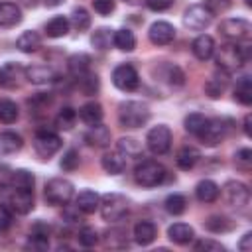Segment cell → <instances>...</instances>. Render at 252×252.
<instances>
[{"label": "cell", "mask_w": 252, "mask_h": 252, "mask_svg": "<svg viewBox=\"0 0 252 252\" xmlns=\"http://www.w3.org/2000/svg\"><path fill=\"white\" fill-rule=\"evenodd\" d=\"M165 175H167L165 167L154 159H144L134 169V177H136L138 185H142V187H156V185L163 183Z\"/></svg>", "instance_id": "3"}, {"label": "cell", "mask_w": 252, "mask_h": 252, "mask_svg": "<svg viewBox=\"0 0 252 252\" xmlns=\"http://www.w3.org/2000/svg\"><path fill=\"white\" fill-rule=\"evenodd\" d=\"M199 159H201V154H199V150L193 148V146H185V148H181V150L177 152V158H175L177 167H179V169H185V171L193 169L195 163H197Z\"/></svg>", "instance_id": "28"}, {"label": "cell", "mask_w": 252, "mask_h": 252, "mask_svg": "<svg viewBox=\"0 0 252 252\" xmlns=\"http://www.w3.org/2000/svg\"><path fill=\"white\" fill-rule=\"evenodd\" d=\"M91 43L96 49H108L110 45H114V30H110V28L94 30V33L91 35Z\"/></svg>", "instance_id": "35"}, {"label": "cell", "mask_w": 252, "mask_h": 252, "mask_svg": "<svg viewBox=\"0 0 252 252\" xmlns=\"http://www.w3.org/2000/svg\"><path fill=\"white\" fill-rule=\"evenodd\" d=\"M39 45H41V37H39L37 32H32V30L24 32V33L16 39V47H18L22 53H33V51H37Z\"/></svg>", "instance_id": "29"}, {"label": "cell", "mask_w": 252, "mask_h": 252, "mask_svg": "<svg viewBox=\"0 0 252 252\" xmlns=\"http://www.w3.org/2000/svg\"><path fill=\"white\" fill-rule=\"evenodd\" d=\"M10 205L18 215H28L33 209V193L26 189H14L10 195Z\"/></svg>", "instance_id": "16"}, {"label": "cell", "mask_w": 252, "mask_h": 252, "mask_svg": "<svg viewBox=\"0 0 252 252\" xmlns=\"http://www.w3.org/2000/svg\"><path fill=\"white\" fill-rule=\"evenodd\" d=\"M146 146L152 154L156 156H163L169 152L171 148V130L165 126V124H158L154 126L148 136H146Z\"/></svg>", "instance_id": "7"}, {"label": "cell", "mask_w": 252, "mask_h": 252, "mask_svg": "<svg viewBox=\"0 0 252 252\" xmlns=\"http://www.w3.org/2000/svg\"><path fill=\"white\" fill-rule=\"evenodd\" d=\"M77 110L75 108H71V106H63L61 110H59V114L55 116V126L59 128V130H71L73 126H75V122H77Z\"/></svg>", "instance_id": "36"}, {"label": "cell", "mask_w": 252, "mask_h": 252, "mask_svg": "<svg viewBox=\"0 0 252 252\" xmlns=\"http://www.w3.org/2000/svg\"><path fill=\"white\" fill-rule=\"evenodd\" d=\"M195 250H213V252H222L224 250V246L220 244V242H215V240H199V242H195Z\"/></svg>", "instance_id": "50"}, {"label": "cell", "mask_w": 252, "mask_h": 252, "mask_svg": "<svg viewBox=\"0 0 252 252\" xmlns=\"http://www.w3.org/2000/svg\"><path fill=\"white\" fill-rule=\"evenodd\" d=\"M18 120V106L10 98H0V122L12 124Z\"/></svg>", "instance_id": "42"}, {"label": "cell", "mask_w": 252, "mask_h": 252, "mask_svg": "<svg viewBox=\"0 0 252 252\" xmlns=\"http://www.w3.org/2000/svg\"><path fill=\"white\" fill-rule=\"evenodd\" d=\"M156 236H158V228H156V224L150 222V220H140V222L134 226V240H136L138 244H142V246L152 244V242L156 240Z\"/></svg>", "instance_id": "20"}, {"label": "cell", "mask_w": 252, "mask_h": 252, "mask_svg": "<svg viewBox=\"0 0 252 252\" xmlns=\"http://www.w3.org/2000/svg\"><path fill=\"white\" fill-rule=\"evenodd\" d=\"M246 2V6H252V0H244Z\"/></svg>", "instance_id": "58"}, {"label": "cell", "mask_w": 252, "mask_h": 252, "mask_svg": "<svg viewBox=\"0 0 252 252\" xmlns=\"http://www.w3.org/2000/svg\"><path fill=\"white\" fill-rule=\"evenodd\" d=\"M185 130L189 132V134H193V136H201L203 132H205V128H207V124H209V118L205 116V114H199V112H191V114H187L185 116Z\"/></svg>", "instance_id": "31"}, {"label": "cell", "mask_w": 252, "mask_h": 252, "mask_svg": "<svg viewBox=\"0 0 252 252\" xmlns=\"http://www.w3.org/2000/svg\"><path fill=\"white\" fill-rule=\"evenodd\" d=\"M77 81H79V89L85 93V94H94L96 91H98V87H100V83H98V77L94 75V73H85V75H81V77H77Z\"/></svg>", "instance_id": "43"}, {"label": "cell", "mask_w": 252, "mask_h": 252, "mask_svg": "<svg viewBox=\"0 0 252 252\" xmlns=\"http://www.w3.org/2000/svg\"><path fill=\"white\" fill-rule=\"evenodd\" d=\"M148 37H150V41L154 45H167L175 37V28L169 22H154L150 26Z\"/></svg>", "instance_id": "13"}, {"label": "cell", "mask_w": 252, "mask_h": 252, "mask_svg": "<svg viewBox=\"0 0 252 252\" xmlns=\"http://www.w3.org/2000/svg\"><path fill=\"white\" fill-rule=\"evenodd\" d=\"M67 67H69V73L73 77H81L85 73H89V67H91V57L87 53H75L67 59Z\"/></svg>", "instance_id": "30"}, {"label": "cell", "mask_w": 252, "mask_h": 252, "mask_svg": "<svg viewBox=\"0 0 252 252\" xmlns=\"http://www.w3.org/2000/svg\"><path fill=\"white\" fill-rule=\"evenodd\" d=\"M167 236L175 244H189L193 240V236H195V230L185 222H173L167 228Z\"/></svg>", "instance_id": "24"}, {"label": "cell", "mask_w": 252, "mask_h": 252, "mask_svg": "<svg viewBox=\"0 0 252 252\" xmlns=\"http://www.w3.org/2000/svg\"><path fill=\"white\" fill-rule=\"evenodd\" d=\"M230 4H232V0H205V8L215 16V14H222V12H226L228 8H230Z\"/></svg>", "instance_id": "48"}, {"label": "cell", "mask_w": 252, "mask_h": 252, "mask_svg": "<svg viewBox=\"0 0 252 252\" xmlns=\"http://www.w3.org/2000/svg\"><path fill=\"white\" fill-rule=\"evenodd\" d=\"M222 197L228 205L236 209H244L250 201V189L242 181H226L222 187Z\"/></svg>", "instance_id": "11"}, {"label": "cell", "mask_w": 252, "mask_h": 252, "mask_svg": "<svg viewBox=\"0 0 252 252\" xmlns=\"http://www.w3.org/2000/svg\"><path fill=\"white\" fill-rule=\"evenodd\" d=\"M24 75L33 85H47V83H51L55 79L53 69L47 67V65H30V67L24 69Z\"/></svg>", "instance_id": "15"}, {"label": "cell", "mask_w": 252, "mask_h": 252, "mask_svg": "<svg viewBox=\"0 0 252 252\" xmlns=\"http://www.w3.org/2000/svg\"><path fill=\"white\" fill-rule=\"evenodd\" d=\"M112 83H114L116 89L130 93V91H136L138 89L140 77H138V71L130 63H122V65H118L112 71Z\"/></svg>", "instance_id": "8"}, {"label": "cell", "mask_w": 252, "mask_h": 252, "mask_svg": "<svg viewBox=\"0 0 252 252\" xmlns=\"http://www.w3.org/2000/svg\"><path fill=\"white\" fill-rule=\"evenodd\" d=\"M219 32L222 37H226L228 41H244L250 37V32H252V26L248 20L244 18H228V20H222L220 26H219Z\"/></svg>", "instance_id": "6"}, {"label": "cell", "mask_w": 252, "mask_h": 252, "mask_svg": "<svg viewBox=\"0 0 252 252\" xmlns=\"http://www.w3.org/2000/svg\"><path fill=\"white\" fill-rule=\"evenodd\" d=\"M118 152L124 158H140L142 156V144L134 138H120L118 140Z\"/></svg>", "instance_id": "39"}, {"label": "cell", "mask_w": 252, "mask_h": 252, "mask_svg": "<svg viewBox=\"0 0 252 252\" xmlns=\"http://www.w3.org/2000/svg\"><path fill=\"white\" fill-rule=\"evenodd\" d=\"M33 183H35V177H33L32 171H28V169H16V171H12L10 185H12L14 189L32 191V189H33Z\"/></svg>", "instance_id": "33"}, {"label": "cell", "mask_w": 252, "mask_h": 252, "mask_svg": "<svg viewBox=\"0 0 252 252\" xmlns=\"http://www.w3.org/2000/svg\"><path fill=\"white\" fill-rule=\"evenodd\" d=\"M236 159L242 161V163H248V161L252 159V152H250L248 148H242V150L236 152Z\"/></svg>", "instance_id": "54"}, {"label": "cell", "mask_w": 252, "mask_h": 252, "mask_svg": "<svg viewBox=\"0 0 252 252\" xmlns=\"http://www.w3.org/2000/svg\"><path fill=\"white\" fill-rule=\"evenodd\" d=\"M114 45L122 51H132L136 47V37L130 30H116L114 32Z\"/></svg>", "instance_id": "41"}, {"label": "cell", "mask_w": 252, "mask_h": 252, "mask_svg": "<svg viewBox=\"0 0 252 252\" xmlns=\"http://www.w3.org/2000/svg\"><path fill=\"white\" fill-rule=\"evenodd\" d=\"M79 244L81 246H94L96 242H98V232L93 228V226H83L81 230H79Z\"/></svg>", "instance_id": "46"}, {"label": "cell", "mask_w": 252, "mask_h": 252, "mask_svg": "<svg viewBox=\"0 0 252 252\" xmlns=\"http://www.w3.org/2000/svg\"><path fill=\"white\" fill-rule=\"evenodd\" d=\"M232 226H234V222L222 215H213L205 220V228L211 232H228V230H232Z\"/></svg>", "instance_id": "37"}, {"label": "cell", "mask_w": 252, "mask_h": 252, "mask_svg": "<svg viewBox=\"0 0 252 252\" xmlns=\"http://www.w3.org/2000/svg\"><path fill=\"white\" fill-rule=\"evenodd\" d=\"M219 193H220L219 185H217L215 181H211V179H203V181H199L197 187H195V197H197L201 203H215V201L219 199Z\"/></svg>", "instance_id": "23"}, {"label": "cell", "mask_w": 252, "mask_h": 252, "mask_svg": "<svg viewBox=\"0 0 252 252\" xmlns=\"http://www.w3.org/2000/svg\"><path fill=\"white\" fill-rule=\"evenodd\" d=\"M24 69L18 63H4L0 67V85L2 87H16L18 81L22 79Z\"/></svg>", "instance_id": "27"}, {"label": "cell", "mask_w": 252, "mask_h": 252, "mask_svg": "<svg viewBox=\"0 0 252 252\" xmlns=\"http://www.w3.org/2000/svg\"><path fill=\"white\" fill-rule=\"evenodd\" d=\"M102 116H104L102 106H100L98 102H94V100L85 102V104L79 108V118H81L87 126H94V124H98V122L102 120Z\"/></svg>", "instance_id": "21"}, {"label": "cell", "mask_w": 252, "mask_h": 252, "mask_svg": "<svg viewBox=\"0 0 252 252\" xmlns=\"http://www.w3.org/2000/svg\"><path fill=\"white\" fill-rule=\"evenodd\" d=\"M248 59H250V45L248 43L236 45L234 41L222 43L217 51V57H215L219 69H222L224 73H232V71L240 69Z\"/></svg>", "instance_id": "1"}, {"label": "cell", "mask_w": 252, "mask_h": 252, "mask_svg": "<svg viewBox=\"0 0 252 252\" xmlns=\"http://www.w3.org/2000/svg\"><path fill=\"white\" fill-rule=\"evenodd\" d=\"M250 118H252L250 114L244 116V134H246V136H252V132H250Z\"/></svg>", "instance_id": "55"}, {"label": "cell", "mask_w": 252, "mask_h": 252, "mask_svg": "<svg viewBox=\"0 0 252 252\" xmlns=\"http://www.w3.org/2000/svg\"><path fill=\"white\" fill-rule=\"evenodd\" d=\"M185 207H187V201H185V197L179 195V193H173V195H169V197L165 199V211H167L169 215H181V213L185 211Z\"/></svg>", "instance_id": "45"}, {"label": "cell", "mask_w": 252, "mask_h": 252, "mask_svg": "<svg viewBox=\"0 0 252 252\" xmlns=\"http://www.w3.org/2000/svg\"><path fill=\"white\" fill-rule=\"evenodd\" d=\"M10 224H12V213L8 211V207H6V205H2V203H0V230L10 228Z\"/></svg>", "instance_id": "51"}, {"label": "cell", "mask_w": 252, "mask_h": 252, "mask_svg": "<svg viewBox=\"0 0 252 252\" xmlns=\"http://www.w3.org/2000/svg\"><path fill=\"white\" fill-rule=\"evenodd\" d=\"M33 148L37 152L39 158L43 159H49L55 152L61 150V138L55 134V132H49V130H39L33 138Z\"/></svg>", "instance_id": "9"}, {"label": "cell", "mask_w": 252, "mask_h": 252, "mask_svg": "<svg viewBox=\"0 0 252 252\" xmlns=\"http://www.w3.org/2000/svg\"><path fill=\"white\" fill-rule=\"evenodd\" d=\"M22 4L28 6V8H35V6L39 4V0H22Z\"/></svg>", "instance_id": "57"}, {"label": "cell", "mask_w": 252, "mask_h": 252, "mask_svg": "<svg viewBox=\"0 0 252 252\" xmlns=\"http://www.w3.org/2000/svg\"><path fill=\"white\" fill-rule=\"evenodd\" d=\"M69 24L77 30V32H85V30H89V26H91V16H89V12L85 10V8H75L73 12H71V18H69Z\"/></svg>", "instance_id": "40"}, {"label": "cell", "mask_w": 252, "mask_h": 252, "mask_svg": "<svg viewBox=\"0 0 252 252\" xmlns=\"http://www.w3.org/2000/svg\"><path fill=\"white\" fill-rule=\"evenodd\" d=\"M163 79L169 83V85H173V87H181L183 83H185V75H183V71L179 69V67H175V65H163Z\"/></svg>", "instance_id": "44"}, {"label": "cell", "mask_w": 252, "mask_h": 252, "mask_svg": "<svg viewBox=\"0 0 252 252\" xmlns=\"http://www.w3.org/2000/svg\"><path fill=\"white\" fill-rule=\"evenodd\" d=\"M98 207H100L102 219L108 220V222H114V220H120V219L128 213L130 203H128V199H126L124 195H120V193H106V195L100 197Z\"/></svg>", "instance_id": "4"}, {"label": "cell", "mask_w": 252, "mask_h": 252, "mask_svg": "<svg viewBox=\"0 0 252 252\" xmlns=\"http://www.w3.org/2000/svg\"><path fill=\"white\" fill-rule=\"evenodd\" d=\"M226 85H228V73H224V71L220 69V73L217 71V73L205 83V93H207L211 98H217V96H220V94L224 93Z\"/></svg>", "instance_id": "26"}, {"label": "cell", "mask_w": 252, "mask_h": 252, "mask_svg": "<svg viewBox=\"0 0 252 252\" xmlns=\"http://www.w3.org/2000/svg\"><path fill=\"white\" fill-rule=\"evenodd\" d=\"M69 28H71V24L65 16H55L45 24V33L49 37H63V35H67Z\"/></svg>", "instance_id": "34"}, {"label": "cell", "mask_w": 252, "mask_h": 252, "mask_svg": "<svg viewBox=\"0 0 252 252\" xmlns=\"http://www.w3.org/2000/svg\"><path fill=\"white\" fill-rule=\"evenodd\" d=\"M98 203H100L98 193H96V191H91V189H85V191H81V193L75 197V207H77L81 213H85V215L94 213V211L98 209Z\"/></svg>", "instance_id": "18"}, {"label": "cell", "mask_w": 252, "mask_h": 252, "mask_svg": "<svg viewBox=\"0 0 252 252\" xmlns=\"http://www.w3.org/2000/svg\"><path fill=\"white\" fill-rule=\"evenodd\" d=\"M191 49H193V55H195L199 61H207V59H211L213 53H215V39H213L211 35H207V33H201V35H197V37L193 39Z\"/></svg>", "instance_id": "14"}, {"label": "cell", "mask_w": 252, "mask_h": 252, "mask_svg": "<svg viewBox=\"0 0 252 252\" xmlns=\"http://www.w3.org/2000/svg\"><path fill=\"white\" fill-rule=\"evenodd\" d=\"M104 244L108 248H126L128 246V236L126 230L122 228H110L104 232Z\"/></svg>", "instance_id": "38"}, {"label": "cell", "mask_w": 252, "mask_h": 252, "mask_svg": "<svg viewBox=\"0 0 252 252\" xmlns=\"http://www.w3.org/2000/svg\"><path fill=\"white\" fill-rule=\"evenodd\" d=\"M228 120H222V118H215V120H209L205 132L199 136V140L205 144V146H217L220 144L226 134H228Z\"/></svg>", "instance_id": "12"}, {"label": "cell", "mask_w": 252, "mask_h": 252, "mask_svg": "<svg viewBox=\"0 0 252 252\" xmlns=\"http://www.w3.org/2000/svg\"><path fill=\"white\" fill-rule=\"evenodd\" d=\"M100 163H102V169L106 173H110V175H118V173H122L126 169V159H124V156L118 150L104 154L102 159H100Z\"/></svg>", "instance_id": "22"}, {"label": "cell", "mask_w": 252, "mask_h": 252, "mask_svg": "<svg viewBox=\"0 0 252 252\" xmlns=\"http://www.w3.org/2000/svg\"><path fill=\"white\" fill-rule=\"evenodd\" d=\"M24 146V140L20 134L12 132V130H4L0 132V154L8 156V154H16L20 152Z\"/></svg>", "instance_id": "25"}, {"label": "cell", "mask_w": 252, "mask_h": 252, "mask_svg": "<svg viewBox=\"0 0 252 252\" xmlns=\"http://www.w3.org/2000/svg\"><path fill=\"white\" fill-rule=\"evenodd\" d=\"M173 4V0H146V6L154 12H161V10H167L169 6Z\"/></svg>", "instance_id": "52"}, {"label": "cell", "mask_w": 252, "mask_h": 252, "mask_svg": "<svg viewBox=\"0 0 252 252\" xmlns=\"http://www.w3.org/2000/svg\"><path fill=\"white\" fill-rule=\"evenodd\" d=\"M43 2H45V6H47V8H55V6H59L63 0H43Z\"/></svg>", "instance_id": "56"}, {"label": "cell", "mask_w": 252, "mask_h": 252, "mask_svg": "<svg viewBox=\"0 0 252 252\" xmlns=\"http://www.w3.org/2000/svg\"><path fill=\"white\" fill-rule=\"evenodd\" d=\"M211 20H213V14H211L203 4H193V6H189V8L185 10V14H183V24H185V28L195 30V32H201V30L209 28Z\"/></svg>", "instance_id": "10"}, {"label": "cell", "mask_w": 252, "mask_h": 252, "mask_svg": "<svg viewBox=\"0 0 252 252\" xmlns=\"http://www.w3.org/2000/svg\"><path fill=\"white\" fill-rule=\"evenodd\" d=\"M79 167V152L77 150H67L61 158V169L65 171H73Z\"/></svg>", "instance_id": "47"}, {"label": "cell", "mask_w": 252, "mask_h": 252, "mask_svg": "<svg viewBox=\"0 0 252 252\" xmlns=\"http://www.w3.org/2000/svg\"><path fill=\"white\" fill-rule=\"evenodd\" d=\"M85 140L91 146H94V148H104V146L110 144V130L104 124L98 122V124H94V126L89 128V132L85 134Z\"/></svg>", "instance_id": "19"}, {"label": "cell", "mask_w": 252, "mask_h": 252, "mask_svg": "<svg viewBox=\"0 0 252 252\" xmlns=\"http://www.w3.org/2000/svg\"><path fill=\"white\" fill-rule=\"evenodd\" d=\"M93 8H94L96 14H100V16H108V14L114 12L116 2H114V0H93Z\"/></svg>", "instance_id": "49"}, {"label": "cell", "mask_w": 252, "mask_h": 252, "mask_svg": "<svg viewBox=\"0 0 252 252\" xmlns=\"http://www.w3.org/2000/svg\"><path fill=\"white\" fill-rule=\"evenodd\" d=\"M234 98L240 104H244V106L252 104V81H250L248 75H244V77L238 79V83L234 87Z\"/></svg>", "instance_id": "32"}, {"label": "cell", "mask_w": 252, "mask_h": 252, "mask_svg": "<svg viewBox=\"0 0 252 252\" xmlns=\"http://www.w3.org/2000/svg\"><path fill=\"white\" fill-rule=\"evenodd\" d=\"M22 22V10L14 2H0V28H14Z\"/></svg>", "instance_id": "17"}, {"label": "cell", "mask_w": 252, "mask_h": 252, "mask_svg": "<svg viewBox=\"0 0 252 252\" xmlns=\"http://www.w3.org/2000/svg\"><path fill=\"white\" fill-rule=\"evenodd\" d=\"M75 195V187L69 179L55 177L45 185V201L49 205H67Z\"/></svg>", "instance_id": "5"}, {"label": "cell", "mask_w": 252, "mask_h": 252, "mask_svg": "<svg viewBox=\"0 0 252 252\" xmlns=\"http://www.w3.org/2000/svg\"><path fill=\"white\" fill-rule=\"evenodd\" d=\"M238 248H240L242 252H248V250L252 248V232H246V234L242 236V240L238 242Z\"/></svg>", "instance_id": "53"}, {"label": "cell", "mask_w": 252, "mask_h": 252, "mask_svg": "<svg viewBox=\"0 0 252 252\" xmlns=\"http://www.w3.org/2000/svg\"><path fill=\"white\" fill-rule=\"evenodd\" d=\"M150 120V108L140 100H126L118 106V122L124 128H140Z\"/></svg>", "instance_id": "2"}]
</instances>
